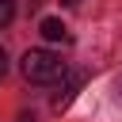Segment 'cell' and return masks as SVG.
Wrapping results in <instances>:
<instances>
[{
  "mask_svg": "<svg viewBox=\"0 0 122 122\" xmlns=\"http://www.w3.org/2000/svg\"><path fill=\"white\" fill-rule=\"evenodd\" d=\"M19 69H23V76H27L30 84H57V80H65V72H69V65H65L61 53H53V50H27L23 61H19Z\"/></svg>",
  "mask_w": 122,
  "mask_h": 122,
  "instance_id": "obj_1",
  "label": "cell"
},
{
  "mask_svg": "<svg viewBox=\"0 0 122 122\" xmlns=\"http://www.w3.org/2000/svg\"><path fill=\"white\" fill-rule=\"evenodd\" d=\"M69 80L61 84V92L53 95V111H65L72 99H76V92H80V84H84V72H65Z\"/></svg>",
  "mask_w": 122,
  "mask_h": 122,
  "instance_id": "obj_2",
  "label": "cell"
},
{
  "mask_svg": "<svg viewBox=\"0 0 122 122\" xmlns=\"http://www.w3.org/2000/svg\"><path fill=\"white\" fill-rule=\"evenodd\" d=\"M38 30H42V38H50V42H65V38H69V27H65L61 19H53V15H50V19H42V23H38Z\"/></svg>",
  "mask_w": 122,
  "mask_h": 122,
  "instance_id": "obj_3",
  "label": "cell"
},
{
  "mask_svg": "<svg viewBox=\"0 0 122 122\" xmlns=\"http://www.w3.org/2000/svg\"><path fill=\"white\" fill-rule=\"evenodd\" d=\"M15 19V0H0V27H8Z\"/></svg>",
  "mask_w": 122,
  "mask_h": 122,
  "instance_id": "obj_4",
  "label": "cell"
},
{
  "mask_svg": "<svg viewBox=\"0 0 122 122\" xmlns=\"http://www.w3.org/2000/svg\"><path fill=\"white\" fill-rule=\"evenodd\" d=\"M4 69H8V53H4V46H0V76H4Z\"/></svg>",
  "mask_w": 122,
  "mask_h": 122,
  "instance_id": "obj_5",
  "label": "cell"
}]
</instances>
